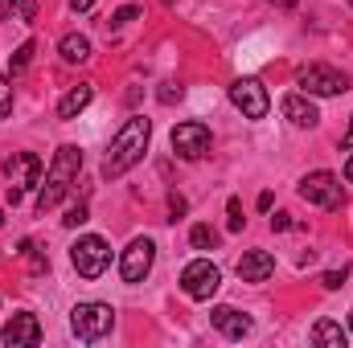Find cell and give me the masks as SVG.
<instances>
[{
	"mask_svg": "<svg viewBox=\"0 0 353 348\" xmlns=\"http://www.w3.org/2000/svg\"><path fill=\"white\" fill-rule=\"evenodd\" d=\"M148 140H152V123H148L144 115H132V119L115 131V140H111V148H107L103 176L115 180V176H123L128 168H136V164L144 160V152H148Z\"/></svg>",
	"mask_w": 353,
	"mask_h": 348,
	"instance_id": "obj_1",
	"label": "cell"
},
{
	"mask_svg": "<svg viewBox=\"0 0 353 348\" xmlns=\"http://www.w3.org/2000/svg\"><path fill=\"white\" fill-rule=\"evenodd\" d=\"M79 173H83V148H79V144H62V148L54 152V160H50L46 184L37 188V213H50V209L74 188Z\"/></svg>",
	"mask_w": 353,
	"mask_h": 348,
	"instance_id": "obj_2",
	"label": "cell"
},
{
	"mask_svg": "<svg viewBox=\"0 0 353 348\" xmlns=\"http://www.w3.org/2000/svg\"><path fill=\"white\" fill-rule=\"evenodd\" d=\"M115 328V307L111 303H79L74 312H70V332L79 336V340H103L107 332Z\"/></svg>",
	"mask_w": 353,
	"mask_h": 348,
	"instance_id": "obj_3",
	"label": "cell"
},
{
	"mask_svg": "<svg viewBox=\"0 0 353 348\" xmlns=\"http://www.w3.org/2000/svg\"><path fill=\"white\" fill-rule=\"evenodd\" d=\"M4 176H8V205H21L25 193L41 184V160L33 152H12L4 160Z\"/></svg>",
	"mask_w": 353,
	"mask_h": 348,
	"instance_id": "obj_4",
	"label": "cell"
},
{
	"mask_svg": "<svg viewBox=\"0 0 353 348\" xmlns=\"http://www.w3.org/2000/svg\"><path fill=\"white\" fill-rule=\"evenodd\" d=\"M218 287H222V270H218L210 259H193L185 270H181V291H185L189 299H197V303L214 299Z\"/></svg>",
	"mask_w": 353,
	"mask_h": 348,
	"instance_id": "obj_5",
	"label": "cell"
},
{
	"mask_svg": "<svg viewBox=\"0 0 353 348\" xmlns=\"http://www.w3.org/2000/svg\"><path fill=\"white\" fill-rule=\"evenodd\" d=\"M70 262H74V270H79L83 279H99V274L111 266V246H107L99 234H87V238H79V242L70 246Z\"/></svg>",
	"mask_w": 353,
	"mask_h": 348,
	"instance_id": "obj_6",
	"label": "cell"
},
{
	"mask_svg": "<svg viewBox=\"0 0 353 348\" xmlns=\"http://www.w3.org/2000/svg\"><path fill=\"white\" fill-rule=\"evenodd\" d=\"M300 197H304L308 205H321V209H341V205H345L341 180L333 173H325V168H316V173H308L300 180Z\"/></svg>",
	"mask_w": 353,
	"mask_h": 348,
	"instance_id": "obj_7",
	"label": "cell"
},
{
	"mask_svg": "<svg viewBox=\"0 0 353 348\" xmlns=\"http://www.w3.org/2000/svg\"><path fill=\"white\" fill-rule=\"evenodd\" d=\"M296 83H300L304 94H312V98H333V94H345L350 90V78L341 70H333V66H304Z\"/></svg>",
	"mask_w": 353,
	"mask_h": 348,
	"instance_id": "obj_8",
	"label": "cell"
},
{
	"mask_svg": "<svg viewBox=\"0 0 353 348\" xmlns=\"http://www.w3.org/2000/svg\"><path fill=\"white\" fill-rule=\"evenodd\" d=\"M230 102L243 111V119H267V111H271V94L259 78H234Z\"/></svg>",
	"mask_w": 353,
	"mask_h": 348,
	"instance_id": "obj_9",
	"label": "cell"
},
{
	"mask_svg": "<svg viewBox=\"0 0 353 348\" xmlns=\"http://www.w3.org/2000/svg\"><path fill=\"white\" fill-rule=\"evenodd\" d=\"M173 152L181 160H201L210 152V127L197 119H185L173 127Z\"/></svg>",
	"mask_w": 353,
	"mask_h": 348,
	"instance_id": "obj_10",
	"label": "cell"
},
{
	"mask_svg": "<svg viewBox=\"0 0 353 348\" xmlns=\"http://www.w3.org/2000/svg\"><path fill=\"white\" fill-rule=\"evenodd\" d=\"M152 262H157V242H152V238H136V242L123 250V259H119L123 283H144L148 270H152Z\"/></svg>",
	"mask_w": 353,
	"mask_h": 348,
	"instance_id": "obj_11",
	"label": "cell"
},
{
	"mask_svg": "<svg viewBox=\"0 0 353 348\" xmlns=\"http://www.w3.org/2000/svg\"><path fill=\"white\" fill-rule=\"evenodd\" d=\"M0 340H4L8 348H33L37 340H41V324H37V316H33V312H17V316L4 324Z\"/></svg>",
	"mask_w": 353,
	"mask_h": 348,
	"instance_id": "obj_12",
	"label": "cell"
},
{
	"mask_svg": "<svg viewBox=\"0 0 353 348\" xmlns=\"http://www.w3.org/2000/svg\"><path fill=\"white\" fill-rule=\"evenodd\" d=\"M279 111H283V119L292 123V127H316L321 123V111H316V102H312V94H288L283 102H279Z\"/></svg>",
	"mask_w": 353,
	"mask_h": 348,
	"instance_id": "obj_13",
	"label": "cell"
},
{
	"mask_svg": "<svg viewBox=\"0 0 353 348\" xmlns=\"http://www.w3.org/2000/svg\"><path fill=\"white\" fill-rule=\"evenodd\" d=\"M210 324H214L222 336H230V340H243V336L251 332V316H247V312H239V307H226V303L210 312Z\"/></svg>",
	"mask_w": 353,
	"mask_h": 348,
	"instance_id": "obj_14",
	"label": "cell"
},
{
	"mask_svg": "<svg viewBox=\"0 0 353 348\" xmlns=\"http://www.w3.org/2000/svg\"><path fill=\"white\" fill-rule=\"evenodd\" d=\"M271 270H275V259H271L267 250H247V254L239 259V279H243V283H267Z\"/></svg>",
	"mask_w": 353,
	"mask_h": 348,
	"instance_id": "obj_15",
	"label": "cell"
},
{
	"mask_svg": "<svg viewBox=\"0 0 353 348\" xmlns=\"http://www.w3.org/2000/svg\"><path fill=\"white\" fill-rule=\"evenodd\" d=\"M90 98H94V87L90 83H79L74 90H66V98L58 102V119H79L90 107Z\"/></svg>",
	"mask_w": 353,
	"mask_h": 348,
	"instance_id": "obj_16",
	"label": "cell"
},
{
	"mask_svg": "<svg viewBox=\"0 0 353 348\" xmlns=\"http://www.w3.org/2000/svg\"><path fill=\"white\" fill-rule=\"evenodd\" d=\"M58 54H62V62H66V66L87 62V58H90V37H83V33H66V37L58 41Z\"/></svg>",
	"mask_w": 353,
	"mask_h": 348,
	"instance_id": "obj_17",
	"label": "cell"
},
{
	"mask_svg": "<svg viewBox=\"0 0 353 348\" xmlns=\"http://www.w3.org/2000/svg\"><path fill=\"white\" fill-rule=\"evenodd\" d=\"M345 328L337 324V320H316L312 324V345H321V348H345Z\"/></svg>",
	"mask_w": 353,
	"mask_h": 348,
	"instance_id": "obj_18",
	"label": "cell"
},
{
	"mask_svg": "<svg viewBox=\"0 0 353 348\" xmlns=\"http://www.w3.org/2000/svg\"><path fill=\"white\" fill-rule=\"evenodd\" d=\"M0 17L4 21H33V0H4Z\"/></svg>",
	"mask_w": 353,
	"mask_h": 348,
	"instance_id": "obj_19",
	"label": "cell"
},
{
	"mask_svg": "<svg viewBox=\"0 0 353 348\" xmlns=\"http://www.w3.org/2000/svg\"><path fill=\"white\" fill-rule=\"evenodd\" d=\"M189 242H193L197 250H214V246H218V230H214V226H193V230H189Z\"/></svg>",
	"mask_w": 353,
	"mask_h": 348,
	"instance_id": "obj_20",
	"label": "cell"
},
{
	"mask_svg": "<svg viewBox=\"0 0 353 348\" xmlns=\"http://www.w3.org/2000/svg\"><path fill=\"white\" fill-rule=\"evenodd\" d=\"M136 17H140V8H136V4H123V8H115V12H111L107 29H123V25H132Z\"/></svg>",
	"mask_w": 353,
	"mask_h": 348,
	"instance_id": "obj_21",
	"label": "cell"
},
{
	"mask_svg": "<svg viewBox=\"0 0 353 348\" xmlns=\"http://www.w3.org/2000/svg\"><path fill=\"white\" fill-rule=\"evenodd\" d=\"M33 50H37V45H33V41H25V45H21V50L12 54V62H8V70H12V74H21V70H25V66L33 62Z\"/></svg>",
	"mask_w": 353,
	"mask_h": 348,
	"instance_id": "obj_22",
	"label": "cell"
},
{
	"mask_svg": "<svg viewBox=\"0 0 353 348\" xmlns=\"http://www.w3.org/2000/svg\"><path fill=\"white\" fill-rule=\"evenodd\" d=\"M226 213H230V221H226V226L239 234V230H243V221H247V217H243V201H239V197H230V201H226Z\"/></svg>",
	"mask_w": 353,
	"mask_h": 348,
	"instance_id": "obj_23",
	"label": "cell"
},
{
	"mask_svg": "<svg viewBox=\"0 0 353 348\" xmlns=\"http://www.w3.org/2000/svg\"><path fill=\"white\" fill-rule=\"evenodd\" d=\"M12 115V83L0 74V119H8Z\"/></svg>",
	"mask_w": 353,
	"mask_h": 348,
	"instance_id": "obj_24",
	"label": "cell"
},
{
	"mask_svg": "<svg viewBox=\"0 0 353 348\" xmlns=\"http://www.w3.org/2000/svg\"><path fill=\"white\" fill-rule=\"evenodd\" d=\"M62 221H66V226H70V230H74V226H83V221H87V205H83V201H79V205H74V209H70V213H66V217H62Z\"/></svg>",
	"mask_w": 353,
	"mask_h": 348,
	"instance_id": "obj_25",
	"label": "cell"
},
{
	"mask_svg": "<svg viewBox=\"0 0 353 348\" xmlns=\"http://www.w3.org/2000/svg\"><path fill=\"white\" fill-rule=\"evenodd\" d=\"M321 283H325V287H329V291H337V287H341V283H345V270H329V274H325V279H321Z\"/></svg>",
	"mask_w": 353,
	"mask_h": 348,
	"instance_id": "obj_26",
	"label": "cell"
},
{
	"mask_svg": "<svg viewBox=\"0 0 353 348\" xmlns=\"http://www.w3.org/2000/svg\"><path fill=\"white\" fill-rule=\"evenodd\" d=\"M292 226H296V221H292L288 213H275V217H271V230H292Z\"/></svg>",
	"mask_w": 353,
	"mask_h": 348,
	"instance_id": "obj_27",
	"label": "cell"
},
{
	"mask_svg": "<svg viewBox=\"0 0 353 348\" xmlns=\"http://www.w3.org/2000/svg\"><path fill=\"white\" fill-rule=\"evenodd\" d=\"M169 209H173V217H169V221H176V213H185V197H169Z\"/></svg>",
	"mask_w": 353,
	"mask_h": 348,
	"instance_id": "obj_28",
	"label": "cell"
},
{
	"mask_svg": "<svg viewBox=\"0 0 353 348\" xmlns=\"http://www.w3.org/2000/svg\"><path fill=\"white\" fill-rule=\"evenodd\" d=\"M341 148H345V152H353V119H350V127H345V135H341Z\"/></svg>",
	"mask_w": 353,
	"mask_h": 348,
	"instance_id": "obj_29",
	"label": "cell"
},
{
	"mask_svg": "<svg viewBox=\"0 0 353 348\" xmlns=\"http://www.w3.org/2000/svg\"><path fill=\"white\" fill-rule=\"evenodd\" d=\"M173 98H181V87H165V90H161V102H173Z\"/></svg>",
	"mask_w": 353,
	"mask_h": 348,
	"instance_id": "obj_30",
	"label": "cell"
},
{
	"mask_svg": "<svg viewBox=\"0 0 353 348\" xmlns=\"http://www.w3.org/2000/svg\"><path fill=\"white\" fill-rule=\"evenodd\" d=\"M90 4H94V0H70V8H74V12H87Z\"/></svg>",
	"mask_w": 353,
	"mask_h": 348,
	"instance_id": "obj_31",
	"label": "cell"
},
{
	"mask_svg": "<svg viewBox=\"0 0 353 348\" xmlns=\"http://www.w3.org/2000/svg\"><path fill=\"white\" fill-rule=\"evenodd\" d=\"M345 180H350V184H353V156H350V160H345Z\"/></svg>",
	"mask_w": 353,
	"mask_h": 348,
	"instance_id": "obj_32",
	"label": "cell"
},
{
	"mask_svg": "<svg viewBox=\"0 0 353 348\" xmlns=\"http://www.w3.org/2000/svg\"><path fill=\"white\" fill-rule=\"evenodd\" d=\"M271 4H279V8H292V4H296V0H271Z\"/></svg>",
	"mask_w": 353,
	"mask_h": 348,
	"instance_id": "obj_33",
	"label": "cell"
},
{
	"mask_svg": "<svg viewBox=\"0 0 353 348\" xmlns=\"http://www.w3.org/2000/svg\"><path fill=\"white\" fill-rule=\"evenodd\" d=\"M350 332H353V312H350Z\"/></svg>",
	"mask_w": 353,
	"mask_h": 348,
	"instance_id": "obj_34",
	"label": "cell"
},
{
	"mask_svg": "<svg viewBox=\"0 0 353 348\" xmlns=\"http://www.w3.org/2000/svg\"><path fill=\"white\" fill-rule=\"evenodd\" d=\"M0 226H4V213H0Z\"/></svg>",
	"mask_w": 353,
	"mask_h": 348,
	"instance_id": "obj_35",
	"label": "cell"
},
{
	"mask_svg": "<svg viewBox=\"0 0 353 348\" xmlns=\"http://www.w3.org/2000/svg\"><path fill=\"white\" fill-rule=\"evenodd\" d=\"M165 4H176V0H165Z\"/></svg>",
	"mask_w": 353,
	"mask_h": 348,
	"instance_id": "obj_36",
	"label": "cell"
},
{
	"mask_svg": "<svg viewBox=\"0 0 353 348\" xmlns=\"http://www.w3.org/2000/svg\"><path fill=\"white\" fill-rule=\"evenodd\" d=\"M350 4H353V0H350Z\"/></svg>",
	"mask_w": 353,
	"mask_h": 348,
	"instance_id": "obj_37",
	"label": "cell"
}]
</instances>
